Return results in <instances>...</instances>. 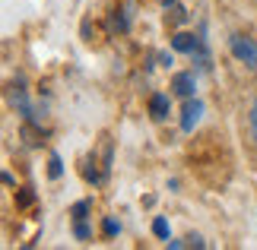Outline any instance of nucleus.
Returning <instances> with one entry per match:
<instances>
[{"instance_id": "0eeeda50", "label": "nucleus", "mask_w": 257, "mask_h": 250, "mask_svg": "<svg viewBox=\"0 0 257 250\" xmlns=\"http://www.w3.org/2000/svg\"><path fill=\"white\" fill-rule=\"evenodd\" d=\"M153 234L156 237H162V241H169V234H172V228H169V222L159 215V218H153Z\"/></svg>"}, {"instance_id": "4468645a", "label": "nucleus", "mask_w": 257, "mask_h": 250, "mask_svg": "<svg viewBox=\"0 0 257 250\" xmlns=\"http://www.w3.org/2000/svg\"><path fill=\"white\" fill-rule=\"evenodd\" d=\"M162 4H165V7H169V4H175V0H162Z\"/></svg>"}, {"instance_id": "ddd939ff", "label": "nucleus", "mask_w": 257, "mask_h": 250, "mask_svg": "<svg viewBox=\"0 0 257 250\" xmlns=\"http://www.w3.org/2000/svg\"><path fill=\"white\" fill-rule=\"evenodd\" d=\"M187 247H206L200 234H187Z\"/></svg>"}, {"instance_id": "423d86ee", "label": "nucleus", "mask_w": 257, "mask_h": 250, "mask_svg": "<svg viewBox=\"0 0 257 250\" xmlns=\"http://www.w3.org/2000/svg\"><path fill=\"white\" fill-rule=\"evenodd\" d=\"M248 136H251V143L257 146V98H254L251 108H248Z\"/></svg>"}, {"instance_id": "39448f33", "label": "nucleus", "mask_w": 257, "mask_h": 250, "mask_svg": "<svg viewBox=\"0 0 257 250\" xmlns=\"http://www.w3.org/2000/svg\"><path fill=\"white\" fill-rule=\"evenodd\" d=\"M150 117L153 121H165V117L172 114V95H165V92H153L150 95Z\"/></svg>"}, {"instance_id": "9d476101", "label": "nucleus", "mask_w": 257, "mask_h": 250, "mask_svg": "<svg viewBox=\"0 0 257 250\" xmlns=\"http://www.w3.org/2000/svg\"><path fill=\"white\" fill-rule=\"evenodd\" d=\"M86 212H89V199H83V203L73 206V218H86Z\"/></svg>"}, {"instance_id": "f257e3e1", "label": "nucleus", "mask_w": 257, "mask_h": 250, "mask_svg": "<svg viewBox=\"0 0 257 250\" xmlns=\"http://www.w3.org/2000/svg\"><path fill=\"white\" fill-rule=\"evenodd\" d=\"M229 51H232V57H235L238 64L251 67L254 73H257V42H254V38L241 35V32H235V35L229 38Z\"/></svg>"}, {"instance_id": "1a4fd4ad", "label": "nucleus", "mask_w": 257, "mask_h": 250, "mask_svg": "<svg viewBox=\"0 0 257 250\" xmlns=\"http://www.w3.org/2000/svg\"><path fill=\"white\" fill-rule=\"evenodd\" d=\"M102 231H105V237H114L117 231H121V225L114 222V218H105V225H102Z\"/></svg>"}, {"instance_id": "f8f14e48", "label": "nucleus", "mask_w": 257, "mask_h": 250, "mask_svg": "<svg viewBox=\"0 0 257 250\" xmlns=\"http://www.w3.org/2000/svg\"><path fill=\"white\" fill-rule=\"evenodd\" d=\"M32 199H35V196H32V190H29V187H26V190H23V193H19V206H29V203H32Z\"/></svg>"}, {"instance_id": "7ed1b4c3", "label": "nucleus", "mask_w": 257, "mask_h": 250, "mask_svg": "<svg viewBox=\"0 0 257 250\" xmlns=\"http://www.w3.org/2000/svg\"><path fill=\"white\" fill-rule=\"evenodd\" d=\"M172 48L175 51H181V54H200V57H206L203 54V38H197V35H191V32H178L175 38H172Z\"/></svg>"}, {"instance_id": "6e6552de", "label": "nucleus", "mask_w": 257, "mask_h": 250, "mask_svg": "<svg viewBox=\"0 0 257 250\" xmlns=\"http://www.w3.org/2000/svg\"><path fill=\"white\" fill-rule=\"evenodd\" d=\"M73 234L80 237V241H89V237H92V231H89V225L83 218H73Z\"/></svg>"}, {"instance_id": "f03ea898", "label": "nucleus", "mask_w": 257, "mask_h": 250, "mask_svg": "<svg viewBox=\"0 0 257 250\" xmlns=\"http://www.w3.org/2000/svg\"><path fill=\"white\" fill-rule=\"evenodd\" d=\"M200 117H203V102L197 95L184 98V108H181V130L184 133H194V127L200 124Z\"/></svg>"}, {"instance_id": "20e7f679", "label": "nucleus", "mask_w": 257, "mask_h": 250, "mask_svg": "<svg viewBox=\"0 0 257 250\" xmlns=\"http://www.w3.org/2000/svg\"><path fill=\"white\" fill-rule=\"evenodd\" d=\"M194 89H197V73H194V70H181V73L172 76V92H175V95L191 98Z\"/></svg>"}, {"instance_id": "9b49d317", "label": "nucleus", "mask_w": 257, "mask_h": 250, "mask_svg": "<svg viewBox=\"0 0 257 250\" xmlns=\"http://www.w3.org/2000/svg\"><path fill=\"white\" fill-rule=\"evenodd\" d=\"M48 174H51V177H61V158H57V155H51V168H48Z\"/></svg>"}]
</instances>
